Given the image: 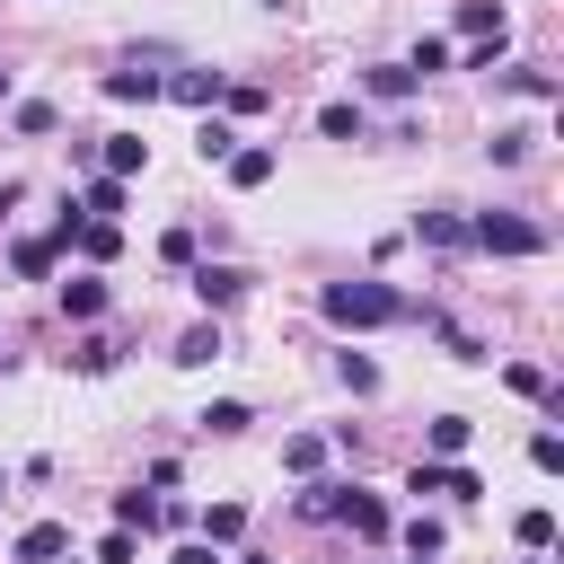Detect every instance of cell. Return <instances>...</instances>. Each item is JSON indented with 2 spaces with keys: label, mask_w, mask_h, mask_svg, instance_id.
<instances>
[{
  "label": "cell",
  "mask_w": 564,
  "mask_h": 564,
  "mask_svg": "<svg viewBox=\"0 0 564 564\" xmlns=\"http://www.w3.org/2000/svg\"><path fill=\"white\" fill-rule=\"evenodd\" d=\"M159 88H167V70H141V62H123V70H106V97H115V106H150Z\"/></svg>",
  "instance_id": "8992f818"
},
{
  "label": "cell",
  "mask_w": 564,
  "mask_h": 564,
  "mask_svg": "<svg viewBox=\"0 0 564 564\" xmlns=\"http://www.w3.org/2000/svg\"><path fill=\"white\" fill-rule=\"evenodd\" d=\"M247 282H256L247 264H194V300H203V317L229 308V300H247Z\"/></svg>",
  "instance_id": "3957f363"
},
{
  "label": "cell",
  "mask_w": 564,
  "mask_h": 564,
  "mask_svg": "<svg viewBox=\"0 0 564 564\" xmlns=\"http://www.w3.org/2000/svg\"><path fill=\"white\" fill-rule=\"evenodd\" d=\"M97 159H106V176H141V167H150V141H141V132H106Z\"/></svg>",
  "instance_id": "9c48e42d"
},
{
  "label": "cell",
  "mask_w": 564,
  "mask_h": 564,
  "mask_svg": "<svg viewBox=\"0 0 564 564\" xmlns=\"http://www.w3.org/2000/svg\"><path fill=\"white\" fill-rule=\"evenodd\" d=\"M344 494H352V485H326V476H317V485H308L291 511H300V520H335V511H344Z\"/></svg>",
  "instance_id": "4316f807"
},
{
  "label": "cell",
  "mask_w": 564,
  "mask_h": 564,
  "mask_svg": "<svg viewBox=\"0 0 564 564\" xmlns=\"http://www.w3.org/2000/svg\"><path fill=\"white\" fill-rule=\"evenodd\" d=\"M167 361H176V370H203V361H220V317H203V326H185Z\"/></svg>",
  "instance_id": "30bf717a"
},
{
  "label": "cell",
  "mask_w": 564,
  "mask_h": 564,
  "mask_svg": "<svg viewBox=\"0 0 564 564\" xmlns=\"http://www.w3.org/2000/svg\"><path fill=\"white\" fill-rule=\"evenodd\" d=\"M79 212H88V220H115V212H123V176H88Z\"/></svg>",
  "instance_id": "cb8c5ba5"
},
{
  "label": "cell",
  "mask_w": 564,
  "mask_h": 564,
  "mask_svg": "<svg viewBox=\"0 0 564 564\" xmlns=\"http://www.w3.org/2000/svg\"><path fill=\"white\" fill-rule=\"evenodd\" d=\"M317 132H326V141H370V115H361L352 97H335V106H317Z\"/></svg>",
  "instance_id": "4fadbf2b"
},
{
  "label": "cell",
  "mask_w": 564,
  "mask_h": 564,
  "mask_svg": "<svg viewBox=\"0 0 564 564\" xmlns=\"http://www.w3.org/2000/svg\"><path fill=\"white\" fill-rule=\"evenodd\" d=\"M238 564H264V555H238Z\"/></svg>",
  "instance_id": "60d3db41"
},
{
  "label": "cell",
  "mask_w": 564,
  "mask_h": 564,
  "mask_svg": "<svg viewBox=\"0 0 564 564\" xmlns=\"http://www.w3.org/2000/svg\"><path fill=\"white\" fill-rule=\"evenodd\" d=\"M115 247H123V229H115V220H79V256H88V264H106Z\"/></svg>",
  "instance_id": "f1b7e54d"
},
{
  "label": "cell",
  "mask_w": 564,
  "mask_h": 564,
  "mask_svg": "<svg viewBox=\"0 0 564 564\" xmlns=\"http://www.w3.org/2000/svg\"><path fill=\"white\" fill-rule=\"evenodd\" d=\"M467 247H485V256H538L546 247V220H529V212H476L467 220Z\"/></svg>",
  "instance_id": "7a4b0ae2"
},
{
  "label": "cell",
  "mask_w": 564,
  "mask_h": 564,
  "mask_svg": "<svg viewBox=\"0 0 564 564\" xmlns=\"http://www.w3.org/2000/svg\"><path fill=\"white\" fill-rule=\"evenodd\" d=\"M132 555H141V538H132V529H115V538H97V564H132Z\"/></svg>",
  "instance_id": "d590c367"
},
{
  "label": "cell",
  "mask_w": 564,
  "mask_h": 564,
  "mask_svg": "<svg viewBox=\"0 0 564 564\" xmlns=\"http://www.w3.org/2000/svg\"><path fill=\"white\" fill-rule=\"evenodd\" d=\"M361 88H370L379 106H405V97H414V70H405V62H370V70H361Z\"/></svg>",
  "instance_id": "7c38bea8"
},
{
  "label": "cell",
  "mask_w": 564,
  "mask_h": 564,
  "mask_svg": "<svg viewBox=\"0 0 564 564\" xmlns=\"http://www.w3.org/2000/svg\"><path fill=\"white\" fill-rule=\"evenodd\" d=\"M405 70H414V79H432V70H449V44H441V35H423V44L405 53Z\"/></svg>",
  "instance_id": "d6a6232c"
},
{
  "label": "cell",
  "mask_w": 564,
  "mask_h": 564,
  "mask_svg": "<svg viewBox=\"0 0 564 564\" xmlns=\"http://www.w3.org/2000/svg\"><path fill=\"white\" fill-rule=\"evenodd\" d=\"M18 203H26V185H0V220H9V212H18Z\"/></svg>",
  "instance_id": "f35d334b"
},
{
  "label": "cell",
  "mask_w": 564,
  "mask_h": 564,
  "mask_svg": "<svg viewBox=\"0 0 564 564\" xmlns=\"http://www.w3.org/2000/svg\"><path fill=\"white\" fill-rule=\"evenodd\" d=\"M167 564H220V555H212V546H176Z\"/></svg>",
  "instance_id": "74e56055"
},
{
  "label": "cell",
  "mask_w": 564,
  "mask_h": 564,
  "mask_svg": "<svg viewBox=\"0 0 564 564\" xmlns=\"http://www.w3.org/2000/svg\"><path fill=\"white\" fill-rule=\"evenodd\" d=\"M9 97H18V70H9V62H0V106H9Z\"/></svg>",
  "instance_id": "ab89813d"
},
{
  "label": "cell",
  "mask_w": 564,
  "mask_h": 564,
  "mask_svg": "<svg viewBox=\"0 0 564 564\" xmlns=\"http://www.w3.org/2000/svg\"><path fill=\"white\" fill-rule=\"evenodd\" d=\"M115 361H123V344H115V335H79V352H70V370H79V379H106Z\"/></svg>",
  "instance_id": "ac0fdd59"
},
{
  "label": "cell",
  "mask_w": 564,
  "mask_h": 564,
  "mask_svg": "<svg viewBox=\"0 0 564 564\" xmlns=\"http://www.w3.org/2000/svg\"><path fill=\"white\" fill-rule=\"evenodd\" d=\"M502 379H511V388H520V397H538V405H546V397H555V388H546V370H538V361H511V370H502Z\"/></svg>",
  "instance_id": "836d02e7"
},
{
  "label": "cell",
  "mask_w": 564,
  "mask_h": 564,
  "mask_svg": "<svg viewBox=\"0 0 564 564\" xmlns=\"http://www.w3.org/2000/svg\"><path fill=\"white\" fill-rule=\"evenodd\" d=\"M414 238L441 247V256H458V247H467V220H458V212H414Z\"/></svg>",
  "instance_id": "5bb4252c"
},
{
  "label": "cell",
  "mask_w": 564,
  "mask_h": 564,
  "mask_svg": "<svg viewBox=\"0 0 564 564\" xmlns=\"http://www.w3.org/2000/svg\"><path fill=\"white\" fill-rule=\"evenodd\" d=\"M220 88H229L220 70H167V88H159V97H176V106H194V115H212V106H220Z\"/></svg>",
  "instance_id": "277c9868"
},
{
  "label": "cell",
  "mask_w": 564,
  "mask_h": 564,
  "mask_svg": "<svg viewBox=\"0 0 564 564\" xmlns=\"http://www.w3.org/2000/svg\"><path fill=\"white\" fill-rule=\"evenodd\" d=\"M62 555H70V529H62V520L18 529V564H62Z\"/></svg>",
  "instance_id": "52a82bcc"
},
{
  "label": "cell",
  "mask_w": 564,
  "mask_h": 564,
  "mask_svg": "<svg viewBox=\"0 0 564 564\" xmlns=\"http://www.w3.org/2000/svg\"><path fill=\"white\" fill-rule=\"evenodd\" d=\"M458 35H467V44H485V35H511V26H502V9H494V0H458Z\"/></svg>",
  "instance_id": "ffe728a7"
},
{
  "label": "cell",
  "mask_w": 564,
  "mask_h": 564,
  "mask_svg": "<svg viewBox=\"0 0 564 564\" xmlns=\"http://www.w3.org/2000/svg\"><path fill=\"white\" fill-rule=\"evenodd\" d=\"M247 423H256V414H247L238 397H220V405H203V432H220V441H229V432H247Z\"/></svg>",
  "instance_id": "4dcf8cb0"
},
{
  "label": "cell",
  "mask_w": 564,
  "mask_h": 564,
  "mask_svg": "<svg viewBox=\"0 0 564 564\" xmlns=\"http://www.w3.org/2000/svg\"><path fill=\"white\" fill-rule=\"evenodd\" d=\"M0 494H9V476H0Z\"/></svg>",
  "instance_id": "b9f144b4"
},
{
  "label": "cell",
  "mask_w": 564,
  "mask_h": 564,
  "mask_svg": "<svg viewBox=\"0 0 564 564\" xmlns=\"http://www.w3.org/2000/svg\"><path fill=\"white\" fill-rule=\"evenodd\" d=\"M485 79H494V88H511V97H555V70H538V62H494Z\"/></svg>",
  "instance_id": "ba28073f"
},
{
  "label": "cell",
  "mask_w": 564,
  "mask_h": 564,
  "mask_svg": "<svg viewBox=\"0 0 564 564\" xmlns=\"http://www.w3.org/2000/svg\"><path fill=\"white\" fill-rule=\"evenodd\" d=\"M194 150H203V167H212V159H229V150H238V132H229L220 115H203V132H194Z\"/></svg>",
  "instance_id": "f546056e"
},
{
  "label": "cell",
  "mask_w": 564,
  "mask_h": 564,
  "mask_svg": "<svg viewBox=\"0 0 564 564\" xmlns=\"http://www.w3.org/2000/svg\"><path fill=\"white\" fill-rule=\"evenodd\" d=\"M220 167H229V185H238V194H256V185H273V167H282V159H273L264 141H238Z\"/></svg>",
  "instance_id": "5b68a950"
},
{
  "label": "cell",
  "mask_w": 564,
  "mask_h": 564,
  "mask_svg": "<svg viewBox=\"0 0 564 564\" xmlns=\"http://www.w3.org/2000/svg\"><path fill=\"white\" fill-rule=\"evenodd\" d=\"M53 256H62L53 238H18V247H9V273H18V282H44V273H53Z\"/></svg>",
  "instance_id": "e0dca14e"
},
{
  "label": "cell",
  "mask_w": 564,
  "mask_h": 564,
  "mask_svg": "<svg viewBox=\"0 0 564 564\" xmlns=\"http://www.w3.org/2000/svg\"><path fill=\"white\" fill-rule=\"evenodd\" d=\"M511 538H520V555H546V546H555V511H546V502H529V511L511 520Z\"/></svg>",
  "instance_id": "d6986e66"
},
{
  "label": "cell",
  "mask_w": 564,
  "mask_h": 564,
  "mask_svg": "<svg viewBox=\"0 0 564 564\" xmlns=\"http://www.w3.org/2000/svg\"><path fill=\"white\" fill-rule=\"evenodd\" d=\"M159 520V494H115V529H150Z\"/></svg>",
  "instance_id": "1f68e13d"
},
{
  "label": "cell",
  "mask_w": 564,
  "mask_h": 564,
  "mask_svg": "<svg viewBox=\"0 0 564 564\" xmlns=\"http://www.w3.org/2000/svg\"><path fill=\"white\" fill-rule=\"evenodd\" d=\"M467 441H476V423H467V414H432V432H423V458H467Z\"/></svg>",
  "instance_id": "8fae6325"
},
{
  "label": "cell",
  "mask_w": 564,
  "mask_h": 564,
  "mask_svg": "<svg viewBox=\"0 0 564 564\" xmlns=\"http://www.w3.org/2000/svg\"><path fill=\"white\" fill-rule=\"evenodd\" d=\"M529 467H538V476H555V467H564V441H555V432H538V441H529Z\"/></svg>",
  "instance_id": "e575fe53"
},
{
  "label": "cell",
  "mask_w": 564,
  "mask_h": 564,
  "mask_svg": "<svg viewBox=\"0 0 564 564\" xmlns=\"http://www.w3.org/2000/svg\"><path fill=\"white\" fill-rule=\"evenodd\" d=\"M282 467H291V476H317V467H326V441H317V432H291V441H282Z\"/></svg>",
  "instance_id": "484cf974"
},
{
  "label": "cell",
  "mask_w": 564,
  "mask_h": 564,
  "mask_svg": "<svg viewBox=\"0 0 564 564\" xmlns=\"http://www.w3.org/2000/svg\"><path fill=\"white\" fill-rule=\"evenodd\" d=\"M335 520H352V538H388V502H379V494H361V485L344 494V511H335Z\"/></svg>",
  "instance_id": "2e32d148"
},
{
  "label": "cell",
  "mask_w": 564,
  "mask_h": 564,
  "mask_svg": "<svg viewBox=\"0 0 564 564\" xmlns=\"http://www.w3.org/2000/svg\"><path fill=\"white\" fill-rule=\"evenodd\" d=\"M220 106H229V115H264V88H238V79H229V88H220Z\"/></svg>",
  "instance_id": "8d00e7d4"
},
{
  "label": "cell",
  "mask_w": 564,
  "mask_h": 564,
  "mask_svg": "<svg viewBox=\"0 0 564 564\" xmlns=\"http://www.w3.org/2000/svg\"><path fill=\"white\" fill-rule=\"evenodd\" d=\"M238 538H247V511L238 502H212L203 511V546H238Z\"/></svg>",
  "instance_id": "44dd1931"
},
{
  "label": "cell",
  "mask_w": 564,
  "mask_h": 564,
  "mask_svg": "<svg viewBox=\"0 0 564 564\" xmlns=\"http://www.w3.org/2000/svg\"><path fill=\"white\" fill-rule=\"evenodd\" d=\"M441 546H449V529H441L432 511H414V520H405V555H414V564H432Z\"/></svg>",
  "instance_id": "7402d4cb"
},
{
  "label": "cell",
  "mask_w": 564,
  "mask_h": 564,
  "mask_svg": "<svg viewBox=\"0 0 564 564\" xmlns=\"http://www.w3.org/2000/svg\"><path fill=\"white\" fill-rule=\"evenodd\" d=\"M317 308H326V326H344V335H361V326H397V317H414V300H405L397 282H379V273H352V282H326V291H317Z\"/></svg>",
  "instance_id": "6da1fadb"
},
{
  "label": "cell",
  "mask_w": 564,
  "mask_h": 564,
  "mask_svg": "<svg viewBox=\"0 0 564 564\" xmlns=\"http://www.w3.org/2000/svg\"><path fill=\"white\" fill-rule=\"evenodd\" d=\"M106 300H115V291H106L97 273H70V282H62V317H106Z\"/></svg>",
  "instance_id": "9a60e30c"
},
{
  "label": "cell",
  "mask_w": 564,
  "mask_h": 564,
  "mask_svg": "<svg viewBox=\"0 0 564 564\" xmlns=\"http://www.w3.org/2000/svg\"><path fill=\"white\" fill-rule=\"evenodd\" d=\"M335 379H344L352 397H379V361H370V352H335Z\"/></svg>",
  "instance_id": "d4e9b609"
},
{
  "label": "cell",
  "mask_w": 564,
  "mask_h": 564,
  "mask_svg": "<svg viewBox=\"0 0 564 564\" xmlns=\"http://www.w3.org/2000/svg\"><path fill=\"white\" fill-rule=\"evenodd\" d=\"M18 132H26V141L62 132V106H53V97H18Z\"/></svg>",
  "instance_id": "603a6c76"
},
{
  "label": "cell",
  "mask_w": 564,
  "mask_h": 564,
  "mask_svg": "<svg viewBox=\"0 0 564 564\" xmlns=\"http://www.w3.org/2000/svg\"><path fill=\"white\" fill-rule=\"evenodd\" d=\"M529 150H538V132H520V123H511V132H494V141H485V159H494V167H520V159H529Z\"/></svg>",
  "instance_id": "83f0119b"
}]
</instances>
